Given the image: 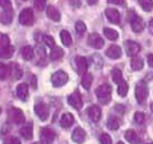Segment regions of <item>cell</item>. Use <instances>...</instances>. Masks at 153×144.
I'll return each instance as SVG.
<instances>
[{"instance_id": "obj_19", "label": "cell", "mask_w": 153, "mask_h": 144, "mask_svg": "<svg viewBox=\"0 0 153 144\" xmlns=\"http://www.w3.org/2000/svg\"><path fill=\"white\" fill-rule=\"evenodd\" d=\"M16 94L22 101H26L28 97V85L19 84L17 86V89H16Z\"/></svg>"}, {"instance_id": "obj_48", "label": "cell", "mask_w": 153, "mask_h": 144, "mask_svg": "<svg viewBox=\"0 0 153 144\" xmlns=\"http://www.w3.org/2000/svg\"><path fill=\"white\" fill-rule=\"evenodd\" d=\"M150 107H151V111H152V112H153V103H152V104H151V105H150Z\"/></svg>"}, {"instance_id": "obj_12", "label": "cell", "mask_w": 153, "mask_h": 144, "mask_svg": "<svg viewBox=\"0 0 153 144\" xmlns=\"http://www.w3.org/2000/svg\"><path fill=\"white\" fill-rule=\"evenodd\" d=\"M87 115L94 123H97L101 120V116H102V111L97 105H93L87 108Z\"/></svg>"}, {"instance_id": "obj_43", "label": "cell", "mask_w": 153, "mask_h": 144, "mask_svg": "<svg viewBox=\"0 0 153 144\" xmlns=\"http://www.w3.org/2000/svg\"><path fill=\"white\" fill-rule=\"evenodd\" d=\"M69 2L74 8H79L82 4V0H69Z\"/></svg>"}, {"instance_id": "obj_18", "label": "cell", "mask_w": 153, "mask_h": 144, "mask_svg": "<svg viewBox=\"0 0 153 144\" xmlns=\"http://www.w3.org/2000/svg\"><path fill=\"white\" fill-rule=\"evenodd\" d=\"M60 126L64 127V128H68V127L72 126V124L74 123V116L71 113H65L62 115L60 117Z\"/></svg>"}, {"instance_id": "obj_27", "label": "cell", "mask_w": 153, "mask_h": 144, "mask_svg": "<svg viewBox=\"0 0 153 144\" xmlns=\"http://www.w3.org/2000/svg\"><path fill=\"white\" fill-rule=\"evenodd\" d=\"M60 39H62V42L64 44L65 46H71L72 45V36L68 33L67 30H62L60 31Z\"/></svg>"}, {"instance_id": "obj_38", "label": "cell", "mask_w": 153, "mask_h": 144, "mask_svg": "<svg viewBox=\"0 0 153 144\" xmlns=\"http://www.w3.org/2000/svg\"><path fill=\"white\" fill-rule=\"evenodd\" d=\"M44 42H45V44H46L48 47H51V48H54L55 47V40H54V38L51 37V36H49V35H45L44 36Z\"/></svg>"}, {"instance_id": "obj_1", "label": "cell", "mask_w": 153, "mask_h": 144, "mask_svg": "<svg viewBox=\"0 0 153 144\" xmlns=\"http://www.w3.org/2000/svg\"><path fill=\"white\" fill-rule=\"evenodd\" d=\"M15 48L9 42L8 36L0 34V57L1 58H10L13 56Z\"/></svg>"}, {"instance_id": "obj_14", "label": "cell", "mask_w": 153, "mask_h": 144, "mask_svg": "<svg viewBox=\"0 0 153 144\" xmlns=\"http://www.w3.org/2000/svg\"><path fill=\"white\" fill-rule=\"evenodd\" d=\"M125 49H126L128 56H135L140 51V45L135 42L128 40L125 42Z\"/></svg>"}, {"instance_id": "obj_6", "label": "cell", "mask_w": 153, "mask_h": 144, "mask_svg": "<svg viewBox=\"0 0 153 144\" xmlns=\"http://www.w3.org/2000/svg\"><path fill=\"white\" fill-rule=\"evenodd\" d=\"M68 82V75L63 71H58L53 74L51 76V83L55 87H60Z\"/></svg>"}, {"instance_id": "obj_32", "label": "cell", "mask_w": 153, "mask_h": 144, "mask_svg": "<svg viewBox=\"0 0 153 144\" xmlns=\"http://www.w3.org/2000/svg\"><path fill=\"white\" fill-rule=\"evenodd\" d=\"M104 35L110 40H115V39H117V37H119V33L115 29H112V28H105L104 29Z\"/></svg>"}, {"instance_id": "obj_5", "label": "cell", "mask_w": 153, "mask_h": 144, "mask_svg": "<svg viewBox=\"0 0 153 144\" xmlns=\"http://www.w3.org/2000/svg\"><path fill=\"white\" fill-rule=\"evenodd\" d=\"M19 22L24 26H31L34 24V13L31 8L24 9L19 15Z\"/></svg>"}, {"instance_id": "obj_17", "label": "cell", "mask_w": 153, "mask_h": 144, "mask_svg": "<svg viewBox=\"0 0 153 144\" xmlns=\"http://www.w3.org/2000/svg\"><path fill=\"white\" fill-rule=\"evenodd\" d=\"M72 139L74 142H76V143L81 144L83 143L86 139V133L85 131L82 128V127H77L74 130L73 132V135H72Z\"/></svg>"}, {"instance_id": "obj_49", "label": "cell", "mask_w": 153, "mask_h": 144, "mask_svg": "<svg viewBox=\"0 0 153 144\" xmlns=\"http://www.w3.org/2000/svg\"><path fill=\"white\" fill-rule=\"evenodd\" d=\"M117 144H124V143H123V142H119Z\"/></svg>"}, {"instance_id": "obj_21", "label": "cell", "mask_w": 153, "mask_h": 144, "mask_svg": "<svg viewBox=\"0 0 153 144\" xmlns=\"http://www.w3.org/2000/svg\"><path fill=\"white\" fill-rule=\"evenodd\" d=\"M125 139L128 142H130L131 144H139L140 143V137L137 135V133L133 130H128L125 132Z\"/></svg>"}, {"instance_id": "obj_47", "label": "cell", "mask_w": 153, "mask_h": 144, "mask_svg": "<svg viewBox=\"0 0 153 144\" xmlns=\"http://www.w3.org/2000/svg\"><path fill=\"white\" fill-rule=\"evenodd\" d=\"M87 1V4H95L97 2V0H86Z\"/></svg>"}, {"instance_id": "obj_52", "label": "cell", "mask_w": 153, "mask_h": 144, "mask_svg": "<svg viewBox=\"0 0 153 144\" xmlns=\"http://www.w3.org/2000/svg\"><path fill=\"white\" fill-rule=\"evenodd\" d=\"M148 144H153V143H148Z\"/></svg>"}, {"instance_id": "obj_13", "label": "cell", "mask_w": 153, "mask_h": 144, "mask_svg": "<svg viewBox=\"0 0 153 144\" xmlns=\"http://www.w3.org/2000/svg\"><path fill=\"white\" fill-rule=\"evenodd\" d=\"M75 63H76V67H77V72L81 75H84L86 74V71L88 68V63H87V59L83 56H77L76 59H75Z\"/></svg>"}, {"instance_id": "obj_9", "label": "cell", "mask_w": 153, "mask_h": 144, "mask_svg": "<svg viewBox=\"0 0 153 144\" xmlns=\"http://www.w3.org/2000/svg\"><path fill=\"white\" fill-rule=\"evenodd\" d=\"M35 113L37 114L39 119L42 121H46L48 119V115H49V110H48V106L44 103H38L35 105Z\"/></svg>"}, {"instance_id": "obj_23", "label": "cell", "mask_w": 153, "mask_h": 144, "mask_svg": "<svg viewBox=\"0 0 153 144\" xmlns=\"http://www.w3.org/2000/svg\"><path fill=\"white\" fill-rule=\"evenodd\" d=\"M20 54H22V58L26 60H30L33 59V57H34L35 53H34V48L31 46H25L22 48V50H20Z\"/></svg>"}, {"instance_id": "obj_26", "label": "cell", "mask_w": 153, "mask_h": 144, "mask_svg": "<svg viewBox=\"0 0 153 144\" xmlns=\"http://www.w3.org/2000/svg\"><path fill=\"white\" fill-rule=\"evenodd\" d=\"M64 56V50L59 48V47H54V48H51V60H58L60 59L62 57Z\"/></svg>"}, {"instance_id": "obj_34", "label": "cell", "mask_w": 153, "mask_h": 144, "mask_svg": "<svg viewBox=\"0 0 153 144\" xmlns=\"http://www.w3.org/2000/svg\"><path fill=\"white\" fill-rule=\"evenodd\" d=\"M13 20V10L11 11H4L1 16H0V21L2 24H6V25H9Z\"/></svg>"}, {"instance_id": "obj_8", "label": "cell", "mask_w": 153, "mask_h": 144, "mask_svg": "<svg viewBox=\"0 0 153 144\" xmlns=\"http://www.w3.org/2000/svg\"><path fill=\"white\" fill-rule=\"evenodd\" d=\"M9 119L15 124H22L25 122V115H24V112L22 110L13 107L9 111Z\"/></svg>"}, {"instance_id": "obj_29", "label": "cell", "mask_w": 153, "mask_h": 144, "mask_svg": "<svg viewBox=\"0 0 153 144\" xmlns=\"http://www.w3.org/2000/svg\"><path fill=\"white\" fill-rule=\"evenodd\" d=\"M117 85H119V87H117V93H119L120 96H122V97L126 96V94H128V83H126L125 81H122Z\"/></svg>"}, {"instance_id": "obj_46", "label": "cell", "mask_w": 153, "mask_h": 144, "mask_svg": "<svg viewBox=\"0 0 153 144\" xmlns=\"http://www.w3.org/2000/svg\"><path fill=\"white\" fill-rule=\"evenodd\" d=\"M149 30L151 34H153V19H151L149 22Z\"/></svg>"}, {"instance_id": "obj_15", "label": "cell", "mask_w": 153, "mask_h": 144, "mask_svg": "<svg viewBox=\"0 0 153 144\" xmlns=\"http://www.w3.org/2000/svg\"><path fill=\"white\" fill-rule=\"evenodd\" d=\"M105 15H106L107 19L112 22V24H120L121 21V16L120 13L114 8H108L105 10Z\"/></svg>"}, {"instance_id": "obj_2", "label": "cell", "mask_w": 153, "mask_h": 144, "mask_svg": "<svg viewBox=\"0 0 153 144\" xmlns=\"http://www.w3.org/2000/svg\"><path fill=\"white\" fill-rule=\"evenodd\" d=\"M95 94L97 96L98 101L102 103V104H107L111 101L112 87L108 84L100 85L97 88H96V91H95Z\"/></svg>"}, {"instance_id": "obj_50", "label": "cell", "mask_w": 153, "mask_h": 144, "mask_svg": "<svg viewBox=\"0 0 153 144\" xmlns=\"http://www.w3.org/2000/svg\"><path fill=\"white\" fill-rule=\"evenodd\" d=\"M33 144H42V143H33Z\"/></svg>"}, {"instance_id": "obj_42", "label": "cell", "mask_w": 153, "mask_h": 144, "mask_svg": "<svg viewBox=\"0 0 153 144\" xmlns=\"http://www.w3.org/2000/svg\"><path fill=\"white\" fill-rule=\"evenodd\" d=\"M4 144H20V141L18 140L17 137L15 136H11V137H8L4 141Z\"/></svg>"}, {"instance_id": "obj_33", "label": "cell", "mask_w": 153, "mask_h": 144, "mask_svg": "<svg viewBox=\"0 0 153 144\" xmlns=\"http://www.w3.org/2000/svg\"><path fill=\"white\" fill-rule=\"evenodd\" d=\"M139 4L144 11H151L153 8V0H139Z\"/></svg>"}, {"instance_id": "obj_4", "label": "cell", "mask_w": 153, "mask_h": 144, "mask_svg": "<svg viewBox=\"0 0 153 144\" xmlns=\"http://www.w3.org/2000/svg\"><path fill=\"white\" fill-rule=\"evenodd\" d=\"M148 95H149V89H148V86L145 85V83H143V82L137 83L135 86L136 101L139 103H143L146 99Z\"/></svg>"}, {"instance_id": "obj_37", "label": "cell", "mask_w": 153, "mask_h": 144, "mask_svg": "<svg viewBox=\"0 0 153 144\" xmlns=\"http://www.w3.org/2000/svg\"><path fill=\"white\" fill-rule=\"evenodd\" d=\"M0 7L4 11H11V1L10 0H0Z\"/></svg>"}, {"instance_id": "obj_3", "label": "cell", "mask_w": 153, "mask_h": 144, "mask_svg": "<svg viewBox=\"0 0 153 144\" xmlns=\"http://www.w3.org/2000/svg\"><path fill=\"white\" fill-rule=\"evenodd\" d=\"M128 19H130V22H131L132 29L134 33H141L142 30L144 29V22L142 20V18L139 17L135 13H130L128 15Z\"/></svg>"}, {"instance_id": "obj_28", "label": "cell", "mask_w": 153, "mask_h": 144, "mask_svg": "<svg viewBox=\"0 0 153 144\" xmlns=\"http://www.w3.org/2000/svg\"><path fill=\"white\" fill-rule=\"evenodd\" d=\"M93 83V76L91 74H84L83 77H82V85L85 89H89L91 88V85Z\"/></svg>"}, {"instance_id": "obj_7", "label": "cell", "mask_w": 153, "mask_h": 144, "mask_svg": "<svg viewBox=\"0 0 153 144\" xmlns=\"http://www.w3.org/2000/svg\"><path fill=\"white\" fill-rule=\"evenodd\" d=\"M55 132L48 127H44L40 131V140H42L43 144H51L55 140Z\"/></svg>"}, {"instance_id": "obj_30", "label": "cell", "mask_w": 153, "mask_h": 144, "mask_svg": "<svg viewBox=\"0 0 153 144\" xmlns=\"http://www.w3.org/2000/svg\"><path fill=\"white\" fill-rule=\"evenodd\" d=\"M131 67L133 71H141L143 68V60L140 57H134L131 62Z\"/></svg>"}, {"instance_id": "obj_25", "label": "cell", "mask_w": 153, "mask_h": 144, "mask_svg": "<svg viewBox=\"0 0 153 144\" xmlns=\"http://www.w3.org/2000/svg\"><path fill=\"white\" fill-rule=\"evenodd\" d=\"M120 125H121V121H120L116 116H110V117H108V120H107V127H108L110 130L115 131V130L119 128Z\"/></svg>"}, {"instance_id": "obj_16", "label": "cell", "mask_w": 153, "mask_h": 144, "mask_svg": "<svg viewBox=\"0 0 153 144\" xmlns=\"http://www.w3.org/2000/svg\"><path fill=\"white\" fill-rule=\"evenodd\" d=\"M106 56L112 58V59H117V58H120L122 56V49H121V47L116 46V45L110 46L106 50Z\"/></svg>"}, {"instance_id": "obj_22", "label": "cell", "mask_w": 153, "mask_h": 144, "mask_svg": "<svg viewBox=\"0 0 153 144\" xmlns=\"http://www.w3.org/2000/svg\"><path fill=\"white\" fill-rule=\"evenodd\" d=\"M20 134L24 139L26 140H30L33 137V125L30 123L26 124L24 126L20 128Z\"/></svg>"}, {"instance_id": "obj_11", "label": "cell", "mask_w": 153, "mask_h": 144, "mask_svg": "<svg viewBox=\"0 0 153 144\" xmlns=\"http://www.w3.org/2000/svg\"><path fill=\"white\" fill-rule=\"evenodd\" d=\"M88 44L89 46H92L95 49H101L103 46H104V40L103 38L100 36L98 34L94 33V34H91L88 37Z\"/></svg>"}, {"instance_id": "obj_45", "label": "cell", "mask_w": 153, "mask_h": 144, "mask_svg": "<svg viewBox=\"0 0 153 144\" xmlns=\"http://www.w3.org/2000/svg\"><path fill=\"white\" fill-rule=\"evenodd\" d=\"M148 64H149V66L153 67V54L148 55Z\"/></svg>"}, {"instance_id": "obj_40", "label": "cell", "mask_w": 153, "mask_h": 144, "mask_svg": "<svg viewBox=\"0 0 153 144\" xmlns=\"http://www.w3.org/2000/svg\"><path fill=\"white\" fill-rule=\"evenodd\" d=\"M100 140H101V144H112V139L106 133H103Z\"/></svg>"}, {"instance_id": "obj_36", "label": "cell", "mask_w": 153, "mask_h": 144, "mask_svg": "<svg viewBox=\"0 0 153 144\" xmlns=\"http://www.w3.org/2000/svg\"><path fill=\"white\" fill-rule=\"evenodd\" d=\"M75 29H76L77 34L79 35V36H82L86 31V25L83 21H77L76 25H75Z\"/></svg>"}, {"instance_id": "obj_10", "label": "cell", "mask_w": 153, "mask_h": 144, "mask_svg": "<svg viewBox=\"0 0 153 144\" xmlns=\"http://www.w3.org/2000/svg\"><path fill=\"white\" fill-rule=\"evenodd\" d=\"M67 101L69 103V105L73 106L76 110H81L82 106H83V99H82L81 94L78 93V92H74L73 94H71L68 96Z\"/></svg>"}, {"instance_id": "obj_24", "label": "cell", "mask_w": 153, "mask_h": 144, "mask_svg": "<svg viewBox=\"0 0 153 144\" xmlns=\"http://www.w3.org/2000/svg\"><path fill=\"white\" fill-rule=\"evenodd\" d=\"M10 75L13 76V78L15 81H17V79H20L22 76V68L18 66L17 64H13L11 68H10Z\"/></svg>"}, {"instance_id": "obj_20", "label": "cell", "mask_w": 153, "mask_h": 144, "mask_svg": "<svg viewBox=\"0 0 153 144\" xmlns=\"http://www.w3.org/2000/svg\"><path fill=\"white\" fill-rule=\"evenodd\" d=\"M47 17L51 18V20L54 21H59L60 20V13L54 6H48L46 9Z\"/></svg>"}, {"instance_id": "obj_35", "label": "cell", "mask_w": 153, "mask_h": 144, "mask_svg": "<svg viewBox=\"0 0 153 144\" xmlns=\"http://www.w3.org/2000/svg\"><path fill=\"white\" fill-rule=\"evenodd\" d=\"M112 78H113V82L116 83V84H120L121 82L123 81V78H122V72L117 69V68H115L113 69V72H112Z\"/></svg>"}, {"instance_id": "obj_44", "label": "cell", "mask_w": 153, "mask_h": 144, "mask_svg": "<svg viewBox=\"0 0 153 144\" xmlns=\"http://www.w3.org/2000/svg\"><path fill=\"white\" fill-rule=\"evenodd\" d=\"M110 4H124V0H107Z\"/></svg>"}, {"instance_id": "obj_51", "label": "cell", "mask_w": 153, "mask_h": 144, "mask_svg": "<svg viewBox=\"0 0 153 144\" xmlns=\"http://www.w3.org/2000/svg\"><path fill=\"white\" fill-rule=\"evenodd\" d=\"M0 113H1V108H0Z\"/></svg>"}, {"instance_id": "obj_39", "label": "cell", "mask_w": 153, "mask_h": 144, "mask_svg": "<svg viewBox=\"0 0 153 144\" xmlns=\"http://www.w3.org/2000/svg\"><path fill=\"white\" fill-rule=\"evenodd\" d=\"M145 120V115L143 113H141V112H136L135 114H134V121H135L137 124H142L144 122Z\"/></svg>"}, {"instance_id": "obj_53", "label": "cell", "mask_w": 153, "mask_h": 144, "mask_svg": "<svg viewBox=\"0 0 153 144\" xmlns=\"http://www.w3.org/2000/svg\"><path fill=\"white\" fill-rule=\"evenodd\" d=\"M24 1H26V0H24Z\"/></svg>"}, {"instance_id": "obj_41", "label": "cell", "mask_w": 153, "mask_h": 144, "mask_svg": "<svg viewBox=\"0 0 153 144\" xmlns=\"http://www.w3.org/2000/svg\"><path fill=\"white\" fill-rule=\"evenodd\" d=\"M46 1L47 0H34L35 7L38 10H43L45 8V6H46Z\"/></svg>"}, {"instance_id": "obj_31", "label": "cell", "mask_w": 153, "mask_h": 144, "mask_svg": "<svg viewBox=\"0 0 153 144\" xmlns=\"http://www.w3.org/2000/svg\"><path fill=\"white\" fill-rule=\"evenodd\" d=\"M10 75V68L4 65V64L0 63V81H4Z\"/></svg>"}]
</instances>
